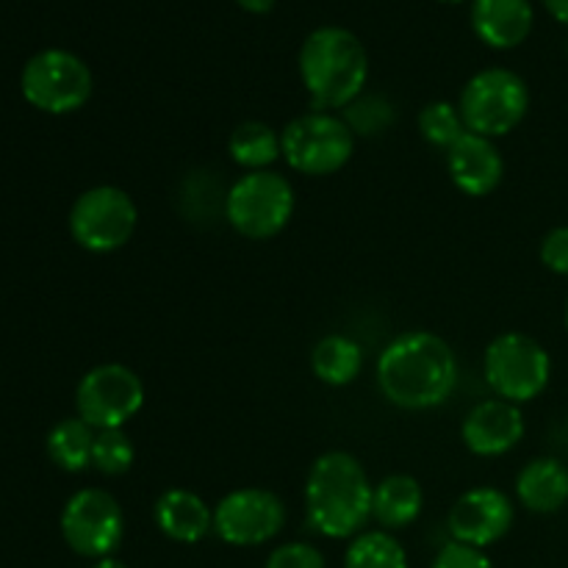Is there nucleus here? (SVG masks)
I'll use <instances>...</instances> for the list:
<instances>
[{"mask_svg":"<svg viewBox=\"0 0 568 568\" xmlns=\"http://www.w3.org/2000/svg\"><path fill=\"white\" fill-rule=\"evenodd\" d=\"M344 568H408V552L388 530H364L349 541Z\"/></svg>","mask_w":568,"mask_h":568,"instance_id":"5701e85b","label":"nucleus"},{"mask_svg":"<svg viewBox=\"0 0 568 568\" xmlns=\"http://www.w3.org/2000/svg\"><path fill=\"white\" fill-rule=\"evenodd\" d=\"M355 153V133L342 114L333 111H305L286 122L281 131V159L300 175H336Z\"/></svg>","mask_w":568,"mask_h":568,"instance_id":"423d86ee","label":"nucleus"},{"mask_svg":"<svg viewBox=\"0 0 568 568\" xmlns=\"http://www.w3.org/2000/svg\"><path fill=\"white\" fill-rule=\"evenodd\" d=\"M264 568H327V560L314 544L288 541L272 549Z\"/></svg>","mask_w":568,"mask_h":568,"instance_id":"bb28decb","label":"nucleus"},{"mask_svg":"<svg viewBox=\"0 0 568 568\" xmlns=\"http://www.w3.org/2000/svg\"><path fill=\"white\" fill-rule=\"evenodd\" d=\"M297 70L316 111H342L366 92L369 53L349 28L322 26L305 37Z\"/></svg>","mask_w":568,"mask_h":568,"instance_id":"7ed1b4c3","label":"nucleus"},{"mask_svg":"<svg viewBox=\"0 0 568 568\" xmlns=\"http://www.w3.org/2000/svg\"><path fill=\"white\" fill-rule=\"evenodd\" d=\"M94 436L98 430L89 427L81 416H67V419L55 422L53 430L48 433V458L61 471L81 475L92 466Z\"/></svg>","mask_w":568,"mask_h":568,"instance_id":"4be33fe9","label":"nucleus"},{"mask_svg":"<svg viewBox=\"0 0 568 568\" xmlns=\"http://www.w3.org/2000/svg\"><path fill=\"white\" fill-rule=\"evenodd\" d=\"M89 568H128L125 564H122V560H116L114 555H111V558H100V560H94L92 566Z\"/></svg>","mask_w":568,"mask_h":568,"instance_id":"2f4dec72","label":"nucleus"},{"mask_svg":"<svg viewBox=\"0 0 568 568\" xmlns=\"http://www.w3.org/2000/svg\"><path fill=\"white\" fill-rule=\"evenodd\" d=\"M136 460V447L125 430H98L92 449V469L105 477H122Z\"/></svg>","mask_w":568,"mask_h":568,"instance_id":"393cba45","label":"nucleus"},{"mask_svg":"<svg viewBox=\"0 0 568 568\" xmlns=\"http://www.w3.org/2000/svg\"><path fill=\"white\" fill-rule=\"evenodd\" d=\"M430 568H494V564L486 555V549H475L466 547V544L449 541L438 549Z\"/></svg>","mask_w":568,"mask_h":568,"instance_id":"cd10ccee","label":"nucleus"},{"mask_svg":"<svg viewBox=\"0 0 568 568\" xmlns=\"http://www.w3.org/2000/svg\"><path fill=\"white\" fill-rule=\"evenodd\" d=\"M294 186L275 170L244 172L225 192L222 216L239 236L250 242H266L286 231L294 216Z\"/></svg>","mask_w":568,"mask_h":568,"instance_id":"20e7f679","label":"nucleus"},{"mask_svg":"<svg viewBox=\"0 0 568 568\" xmlns=\"http://www.w3.org/2000/svg\"><path fill=\"white\" fill-rule=\"evenodd\" d=\"M416 125H419L422 139H425L430 148L444 150V153H447V150L466 133L458 103H447V100H433V103H427L425 109L419 111Z\"/></svg>","mask_w":568,"mask_h":568,"instance_id":"b1692460","label":"nucleus"},{"mask_svg":"<svg viewBox=\"0 0 568 568\" xmlns=\"http://www.w3.org/2000/svg\"><path fill=\"white\" fill-rule=\"evenodd\" d=\"M61 536L81 558H111L125 538V514L114 494L103 488H81L61 510Z\"/></svg>","mask_w":568,"mask_h":568,"instance_id":"9b49d317","label":"nucleus"},{"mask_svg":"<svg viewBox=\"0 0 568 568\" xmlns=\"http://www.w3.org/2000/svg\"><path fill=\"white\" fill-rule=\"evenodd\" d=\"M375 377L394 408L433 410L455 394L460 366L447 338L430 331H408L383 349Z\"/></svg>","mask_w":568,"mask_h":568,"instance_id":"f257e3e1","label":"nucleus"},{"mask_svg":"<svg viewBox=\"0 0 568 568\" xmlns=\"http://www.w3.org/2000/svg\"><path fill=\"white\" fill-rule=\"evenodd\" d=\"M355 136H375L394 122V105L383 94H361L347 109L338 111Z\"/></svg>","mask_w":568,"mask_h":568,"instance_id":"a878e982","label":"nucleus"},{"mask_svg":"<svg viewBox=\"0 0 568 568\" xmlns=\"http://www.w3.org/2000/svg\"><path fill=\"white\" fill-rule=\"evenodd\" d=\"M447 172L455 189L469 197H488L505 178V159L494 139L466 131L447 150Z\"/></svg>","mask_w":568,"mask_h":568,"instance_id":"2eb2a0df","label":"nucleus"},{"mask_svg":"<svg viewBox=\"0 0 568 568\" xmlns=\"http://www.w3.org/2000/svg\"><path fill=\"white\" fill-rule=\"evenodd\" d=\"M286 527V505L270 488L227 491L214 505V532L227 547H261Z\"/></svg>","mask_w":568,"mask_h":568,"instance_id":"f8f14e48","label":"nucleus"},{"mask_svg":"<svg viewBox=\"0 0 568 568\" xmlns=\"http://www.w3.org/2000/svg\"><path fill=\"white\" fill-rule=\"evenodd\" d=\"M442 3H464V0H442Z\"/></svg>","mask_w":568,"mask_h":568,"instance_id":"72a5a7b5","label":"nucleus"},{"mask_svg":"<svg viewBox=\"0 0 568 568\" xmlns=\"http://www.w3.org/2000/svg\"><path fill=\"white\" fill-rule=\"evenodd\" d=\"M425 510V491L414 475L383 477L372 494V519L381 530H405Z\"/></svg>","mask_w":568,"mask_h":568,"instance_id":"6ab92c4d","label":"nucleus"},{"mask_svg":"<svg viewBox=\"0 0 568 568\" xmlns=\"http://www.w3.org/2000/svg\"><path fill=\"white\" fill-rule=\"evenodd\" d=\"M311 372L331 388L349 386L364 372V347L344 333L322 336L311 349Z\"/></svg>","mask_w":568,"mask_h":568,"instance_id":"aec40b11","label":"nucleus"},{"mask_svg":"<svg viewBox=\"0 0 568 568\" xmlns=\"http://www.w3.org/2000/svg\"><path fill=\"white\" fill-rule=\"evenodd\" d=\"M144 408V383L131 366L100 364L78 381L75 416L94 430H125Z\"/></svg>","mask_w":568,"mask_h":568,"instance_id":"9d476101","label":"nucleus"},{"mask_svg":"<svg viewBox=\"0 0 568 568\" xmlns=\"http://www.w3.org/2000/svg\"><path fill=\"white\" fill-rule=\"evenodd\" d=\"M372 486L353 453L331 449L311 464L305 477V516L320 536L353 541L372 521Z\"/></svg>","mask_w":568,"mask_h":568,"instance_id":"f03ea898","label":"nucleus"},{"mask_svg":"<svg viewBox=\"0 0 568 568\" xmlns=\"http://www.w3.org/2000/svg\"><path fill=\"white\" fill-rule=\"evenodd\" d=\"M67 225L78 247L94 255H109L133 239L139 209L125 189L103 183V186H92L78 194Z\"/></svg>","mask_w":568,"mask_h":568,"instance_id":"1a4fd4ad","label":"nucleus"},{"mask_svg":"<svg viewBox=\"0 0 568 568\" xmlns=\"http://www.w3.org/2000/svg\"><path fill=\"white\" fill-rule=\"evenodd\" d=\"M227 153L244 172L270 170L281 159V131L261 120L239 122L227 139Z\"/></svg>","mask_w":568,"mask_h":568,"instance_id":"412c9836","label":"nucleus"},{"mask_svg":"<svg viewBox=\"0 0 568 568\" xmlns=\"http://www.w3.org/2000/svg\"><path fill=\"white\" fill-rule=\"evenodd\" d=\"M541 264L555 275L568 277V225L552 227L541 242Z\"/></svg>","mask_w":568,"mask_h":568,"instance_id":"c85d7f7f","label":"nucleus"},{"mask_svg":"<svg viewBox=\"0 0 568 568\" xmlns=\"http://www.w3.org/2000/svg\"><path fill=\"white\" fill-rule=\"evenodd\" d=\"M94 78L81 55L61 48L39 50L20 72V92L42 114L64 116L92 98Z\"/></svg>","mask_w":568,"mask_h":568,"instance_id":"6e6552de","label":"nucleus"},{"mask_svg":"<svg viewBox=\"0 0 568 568\" xmlns=\"http://www.w3.org/2000/svg\"><path fill=\"white\" fill-rule=\"evenodd\" d=\"M483 375L494 397L514 405L532 403L552 381V358L541 342L519 331L499 333L483 355Z\"/></svg>","mask_w":568,"mask_h":568,"instance_id":"0eeeda50","label":"nucleus"},{"mask_svg":"<svg viewBox=\"0 0 568 568\" xmlns=\"http://www.w3.org/2000/svg\"><path fill=\"white\" fill-rule=\"evenodd\" d=\"M541 3H544V9L555 17V20L568 26V0H541Z\"/></svg>","mask_w":568,"mask_h":568,"instance_id":"7c9ffc66","label":"nucleus"},{"mask_svg":"<svg viewBox=\"0 0 568 568\" xmlns=\"http://www.w3.org/2000/svg\"><path fill=\"white\" fill-rule=\"evenodd\" d=\"M277 0H236V6H242L250 14H270L275 9Z\"/></svg>","mask_w":568,"mask_h":568,"instance_id":"c756f323","label":"nucleus"},{"mask_svg":"<svg viewBox=\"0 0 568 568\" xmlns=\"http://www.w3.org/2000/svg\"><path fill=\"white\" fill-rule=\"evenodd\" d=\"M527 425L521 405L508 403V399L488 397L480 399L475 408L466 414L460 425V438L464 447L477 458H499L516 449L525 438Z\"/></svg>","mask_w":568,"mask_h":568,"instance_id":"4468645a","label":"nucleus"},{"mask_svg":"<svg viewBox=\"0 0 568 568\" xmlns=\"http://www.w3.org/2000/svg\"><path fill=\"white\" fill-rule=\"evenodd\" d=\"M564 320H566V331H568V294H566V308H564Z\"/></svg>","mask_w":568,"mask_h":568,"instance_id":"473e14b6","label":"nucleus"},{"mask_svg":"<svg viewBox=\"0 0 568 568\" xmlns=\"http://www.w3.org/2000/svg\"><path fill=\"white\" fill-rule=\"evenodd\" d=\"M514 499L497 486H475L460 494L447 516L449 538L475 549L503 541L514 527Z\"/></svg>","mask_w":568,"mask_h":568,"instance_id":"ddd939ff","label":"nucleus"},{"mask_svg":"<svg viewBox=\"0 0 568 568\" xmlns=\"http://www.w3.org/2000/svg\"><path fill=\"white\" fill-rule=\"evenodd\" d=\"M536 11L530 0H471V31L494 50H514L530 37Z\"/></svg>","mask_w":568,"mask_h":568,"instance_id":"f3484780","label":"nucleus"},{"mask_svg":"<svg viewBox=\"0 0 568 568\" xmlns=\"http://www.w3.org/2000/svg\"><path fill=\"white\" fill-rule=\"evenodd\" d=\"M153 521L164 538L175 544H200L214 532V508L189 488H166L153 505Z\"/></svg>","mask_w":568,"mask_h":568,"instance_id":"dca6fc26","label":"nucleus"},{"mask_svg":"<svg viewBox=\"0 0 568 568\" xmlns=\"http://www.w3.org/2000/svg\"><path fill=\"white\" fill-rule=\"evenodd\" d=\"M516 499L530 514H558L568 505V466L558 458H532L516 475Z\"/></svg>","mask_w":568,"mask_h":568,"instance_id":"a211bd4d","label":"nucleus"},{"mask_svg":"<svg viewBox=\"0 0 568 568\" xmlns=\"http://www.w3.org/2000/svg\"><path fill=\"white\" fill-rule=\"evenodd\" d=\"M458 109L466 131L486 139L508 136L530 111V87L508 67H486L460 89Z\"/></svg>","mask_w":568,"mask_h":568,"instance_id":"39448f33","label":"nucleus"}]
</instances>
